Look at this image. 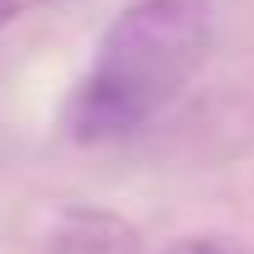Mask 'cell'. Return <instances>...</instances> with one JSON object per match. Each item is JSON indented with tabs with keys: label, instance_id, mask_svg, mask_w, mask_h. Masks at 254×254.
<instances>
[{
	"label": "cell",
	"instance_id": "cell-1",
	"mask_svg": "<svg viewBox=\"0 0 254 254\" xmlns=\"http://www.w3.org/2000/svg\"><path fill=\"white\" fill-rule=\"evenodd\" d=\"M212 57L207 0H136L104 28L75 90L66 127L80 141H123L141 132L198 80Z\"/></svg>",
	"mask_w": 254,
	"mask_h": 254
},
{
	"label": "cell",
	"instance_id": "cell-3",
	"mask_svg": "<svg viewBox=\"0 0 254 254\" xmlns=\"http://www.w3.org/2000/svg\"><path fill=\"white\" fill-rule=\"evenodd\" d=\"M43 5H52V0H0V28L14 24L19 14H33V9H43Z\"/></svg>",
	"mask_w": 254,
	"mask_h": 254
},
{
	"label": "cell",
	"instance_id": "cell-2",
	"mask_svg": "<svg viewBox=\"0 0 254 254\" xmlns=\"http://www.w3.org/2000/svg\"><path fill=\"white\" fill-rule=\"evenodd\" d=\"M47 254H141V231L109 207L71 202L52 217Z\"/></svg>",
	"mask_w": 254,
	"mask_h": 254
},
{
	"label": "cell",
	"instance_id": "cell-4",
	"mask_svg": "<svg viewBox=\"0 0 254 254\" xmlns=\"http://www.w3.org/2000/svg\"><path fill=\"white\" fill-rule=\"evenodd\" d=\"M165 254H226V250H221L217 240H198V236H193V240H179V245H170Z\"/></svg>",
	"mask_w": 254,
	"mask_h": 254
}]
</instances>
